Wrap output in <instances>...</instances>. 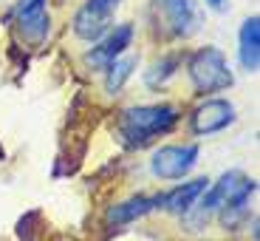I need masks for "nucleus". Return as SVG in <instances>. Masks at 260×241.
<instances>
[{
	"label": "nucleus",
	"instance_id": "obj_15",
	"mask_svg": "<svg viewBox=\"0 0 260 241\" xmlns=\"http://www.w3.org/2000/svg\"><path fill=\"white\" fill-rule=\"evenodd\" d=\"M178 65H181V57H178V54H173V57H161L158 63H153V68L144 71V85L153 88V91H156V88H164L170 79L176 77Z\"/></svg>",
	"mask_w": 260,
	"mask_h": 241
},
{
	"label": "nucleus",
	"instance_id": "obj_5",
	"mask_svg": "<svg viewBox=\"0 0 260 241\" xmlns=\"http://www.w3.org/2000/svg\"><path fill=\"white\" fill-rule=\"evenodd\" d=\"M122 0H85V6L74 14V34L85 43H96L113 26V14Z\"/></svg>",
	"mask_w": 260,
	"mask_h": 241
},
{
	"label": "nucleus",
	"instance_id": "obj_16",
	"mask_svg": "<svg viewBox=\"0 0 260 241\" xmlns=\"http://www.w3.org/2000/svg\"><path fill=\"white\" fill-rule=\"evenodd\" d=\"M212 12H226V6H229V0H204Z\"/></svg>",
	"mask_w": 260,
	"mask_h": 241
},
{
	"label": "nucleus",
	"instance_id": "obj_14",
	"mask_svg": "<svg viewBox=\"0 0 260 241\" xmlns=\"http://www.w3.org/2000/svg\"><path fill=\"white\" fill-rule=\"evenodd\" d=\"M136 65H139V57H116L108 68H105V71H108V77H105V91L119 94L124 88V83L133 77Z\"/></svg>",
	"mask_w": 260,
	"mask_h": 241
},
{
	"label": "nucleus",
	"instance_id": "obj_9",
	"mask_svg": "<svg viewBox=\"0 0 260 241\" xmlns=\"http://www.w3.org/2000/svg\"><path fill=\"white\" fill-rule=\"evenodd\" d=\"M14 20H17L20 34L40 46L43 40L48 37V29H51V17H48L46 0H20L17 9H14Z\"/></svg>",
	"mask_w": 260,
	"mask_h": 241
},
{
	"label": "nucleus",
	"instance_id": "obj_11",
	"mask_svg": "<svg viewBox=\"0 0 260 241\" xmlns=\"http://www.w3.org/2000/svg\"><path fill=\"white\" fill-rule=\"evenodd\" d=\"M257 193V182L254 179H243V184L238 190H235L232 196H229V202L223 204L221 210H218V216H221V224L226 230H238V224L243 222L249 216V202H252V196Z\"/></svg>",
	"mask_w": 260,
	"mask_h": 241
},
{
	"label": "nucleus",
	"instance_id": "obj_2",
	"mask_svg": "<svg viewBox=\"0 0 260 241\" xmlns=\"http://www.w3.org/2000/svg\"><path fill=\"white\" fill-rule=\"evenodd\" d=\"M187 77H189L195 91L204 94V97H207V94L226 91L235 83L226 57H223L221 48H215V46L198 48V51L187 60Z\"/></svg>",
	"mask_w": 260,
	"mask_h": 241
},
{
	"label": "nucleus",
	"instance_id": "obj_4",
	"mask_svg": "<svg viewBox=\"0 0 260 241\" xmlns=\"http://www.w3.org/2000/svg\"><path fill=\"white\" fill-rule=\"evenodd\" d=\"M198 156H201V148L192 142L189 145H164V148H158L153 153L150 170L161 182H176V179H184L198 165Z\"/></svg>",
	"mask_w": 260,
	"mask_h": 241
},
{
	"label": "nucleus",
	"instance_id": "obj_12",
	"mask_svg": "<svg viewBox=\"0 0 260 241\" xmlns=\"http://www.w3.org/2000/svg\"><path fill=\"white\" fill-rule=\"evenodd\" d=\"M156 207H161V196H133V199L119 202L108 210V224L122 227V224H130L136 219H142V216L153 213Z\"/></svg>",
	"mask_w": 260,
	"mask_h": 241
},
{
	"label": "nucleus",
	"instance_id": "obj_8",
	"mask_svg": "<svg viewBox=\"0 0 260 241\" xmlns=\"http://www.w3.org/2000/svg\"><path fill=\"white\" fill-rule=\"evenodd\" d=\"M235 105L229 102V99H207V102H201L198 108L192 111V122H189V128H192L195 137H212V133H221V130H226L229 125L235 122Z\"/></svg>",
	"mask_w": 260,
	"mask_h": 241
},
{
	"label": "nucleus",
	"instance_id": "obj_3",
	"mask_svg": "<svg viewBox=\"0 0 260 241\" xmlns=\"http://www.w3.org/2000/svg\"><path fill=\"white\" fill-rule=\"evenodd\" d=\"M243 179L246 176H243L241 170H229V173H223L212 188L207 184V190L198 196V202L184 213V224H187V230H201L212 216H218V210H221L223 204L229 202V196L243 184Z\"/></svg>",
	"mask_w": 260,
	"mask_h": 241
},
{
	"label": "nucleus",
	"instance_id": "obj_10",
	"mask_svg": "<svg viewBox=\"0 0 260 241\" xmlns=\"http://www.w3.org/2000/svg\"><path fill=\"white\" fill-rule=\"evenodd\" d=\"M238 60H241V68L249 74H257L260 68V17L252 14L241 23V32H238Z\"/></svg>",
	"mask_w": 260,
	"mask_h": 241
},
{
	"label": "nucleus",
	"instance_id": "obj_7",
	"mask_svg": "<svg viewBox=\"0 0 260 241\" xmlns=\"http://www.w3.org/2000/svg\"><path fill=\"white\" fill-rule=\"evenodd\" d=\"M156 12L173 37H192L201 29V12L192 0H156Z\"/></svg>",
	"mask_w": 260,
	"mask_h": 241
},
{
	"label": "nucleus",
	"instance_id": "obj_1",
	"mask_svg": "<svg viewBox=\"0 0 260 241\" xmlns=\"http://www.w3.org/2000/svg\"><path fill=\"white\" fill-rule=\"evenodd\" d=\"M178 108L170 102H158V105H136L119 117L116 122V137L124 148H147L153 139L164 137L176 128L178 122Z\"/></svg>",
	"mask_w": 260,
	"mask_h": 241
},
{
	"label": "nucleus",
	"instance_id": "obj_6",
	"mask_svg": "<svg viewBox=\"0 0 260 241\" xmlns=\"http://www.w3.org/2000/svg\"><path fill=\"white\" fill-rule=\"evenodd\" d=\"M133 34H136L133 23H119V26H111V29H108V34H102V37L93 43L91 51L85 54L88 68H93V71H105L113 60L122 57V54L133 46Z\"/></svg>",
	"mask_w": 260,
	"mask_h": 241
},
{
	"label": "nucleus",
	"instance_id": "obj_13",
	"mask_svg": "<svg viewBox=\"0 0 260 241\" xmlns=\"http://www.w3.org/2000/svg\"><path fill=\"white\" fill-rule=\"evenodd\" d=\"M209 179H192V182H184L178 184V188H173L170 193L161 196V207L170 210V213H176V216H184L189 207H192L195 202H198V196L207 190Z\"/></svg>",
	"mask_w": 260,
	"mask_h": 241
}]
</instances>
